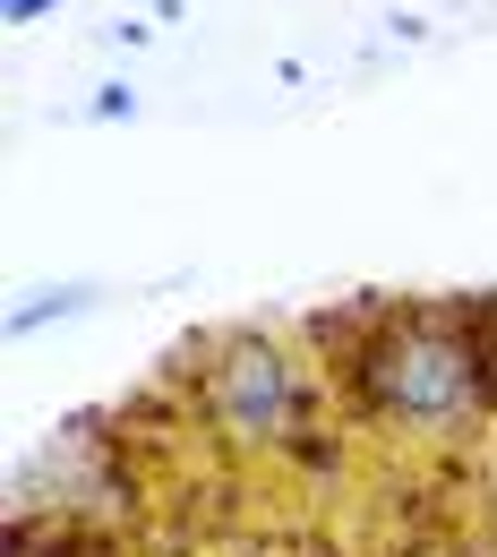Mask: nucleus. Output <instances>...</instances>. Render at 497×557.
<instances>
[{
    "label": "nucleus",
    "mask_w": 497,
    "mask_h": 557,
    "mask_svg": "<svg viewBox=\"0 0 497 557\" xmlns=\"http://www.w3.org/2000/svg\"><path fill=\"white\" fill-rule=\"evenodd\" d=\"M52 9H61V0H0V17H9V26H35V17H52Z\"/></svg>",
    "instance_id": "20e7f679"
},
{
    "label": "nucleus",
    "mask_w": 497,
    "mask_h": 557,
    "mask_svg": "<svg viewBox=\"0 0 497 557\" xmlns=\"http://www.w3.org/2000/svg\"><path fill=\"white\" fill-rule=\"evenodd\" d=\"M181 360L198 377L214 437H232L249 455H318V386H309V369L284 335L232 326V335H214L207 351H181Z\"/></svg>",
    "instance_id": "f03ea898"
},
{
    "label": "nucleus",
    "mask_w": 497,
    "mask_h": 557,
    "mask_svg": "<svg viewBox=\"0 0 497 557\" xmlns=\"http://www.w3.org/2000/svg\"><path fill=\"white\" fill-rule=\"evenodd\" d=\"M309 344H326L352 404L412 437H472L497 412V292L446 300H352L318 309Z\"/></svg>",
    "instance_id": "f257e3e1"
},
{
    "label": "nucleus",
    "mask_w": 497,
    "mask_h": 557,
    "mask_svg": "<svg viewBox=\"0 0 497 557\" xmlns=\"http://www.w3.org/2000/svg\"><path fill=\"white\" fill-rule=\"evenodd\" d=\"M77 309H95V292H86V283H77V292H52V300H17V309H9V335H35V326L77 318Z\"/></svg>",
    "instance_id": "7ed1b4c3"
}]
</instances>
